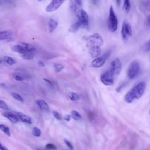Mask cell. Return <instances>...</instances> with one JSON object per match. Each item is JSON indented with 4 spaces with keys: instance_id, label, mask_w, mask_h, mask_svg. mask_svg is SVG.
<instances>
[{
    "instance_id": "6da1fadb",
    "label": "cell",
    "mask_w": 150,
    "mask_h": 150,
    "mask_svg": "<svg viewBox=\"0 0 150 150\" xmlns=\"http://www.w3.org/2000/svg\"><path fill=\"white\" fill-rule=\"evenodd\" d=\"M146 88V83L141 81L133 87L125 96L124 100L128 103H131L135 100L139 98L144 93Z\"/></svg>"
},
{
    "instance_id": "7a4b0ae2",
    "label": "cell",
    "mask_w": 150,
    "mask_h": 150,
    "mask_svg": "<svg viewBox=\"0 0 150 150\" xmlns=\"http://www.w3.org/2000/svg\"><path fill=\"white\" fill-rule=\"evenodd\" d=\"M107 26L110 32H114L118 28V19L115 13L113 6L111 5L109 9L108 18L107 21Z\"/></svg>"
},
{
    "instance_id": "3957f363",
    "label": "cell",
    "mask_w": 150,
    "mask_h": 150,
    "mask_svg": "<svg viewBox=\"0 0 150 150\" xmlns=\"http://www.w3.org/2000/svg\"><path fill=\"white\" fill-rule=\"evenodd\" d=\"M84 39L87 42V46L88 47L93 46H101L103 45V39L101 35L98 33L84 37Z\"/></svg>"
},
{
    "instance_id": "277c9868",
    "label": "cell",
    "mask_w": 150,
    "mask_h": 150,
    "mask_svg": "<svg viewBox=\"0 0 150 150\" xmlns=\"http://www.w3.org/2000/svg\"><path fill=\"white\" fill-rule=\"evenodd\" d=\"M76 14L78 18V21L80 23L81 26L87 27L89 24V16L87 13L83 9H81Z\"/></svg>"
},
{
    "instance_id": "5b68a950",
    "label": "cell",
    "mask_w": 150,
    "mask_h": 150,
    "mask_svg": "<svg viewBox=\"0 0 150 150\" xmlns=\"http://www.w3.org/2000/svg\"><path fill=\"white\" fill-rule=\"evenodd\" d=\"M110 54L109 52H107L103 54L102 56L96 57L91 63L90 66L92 67L98 68L102 67L105 63L106 60Z\"/></svg>"
},
{
    "instance_id": "8992f818",
    "label": "cell",
    "mask_w": 150,
    "mask_h": 150,
    "mask_svg": "<svg viewBox=\"0 0 150 150\" xmlns=\"http://www.w3.org/2000/svg\"><path fill=\"white\" fill-rule=\"evenodd\" d=\"M140 69L139 64L137 61L132 62L128 68V77L129 79H134L138 73Z\"/></svg>"
},
{
    "instance_id": "52a82bcc",
    "label": "cell",
    "mask_w": 150,
    "mask_h": 150,
    "mask_svg": "<svg viewBox=\"0 0 150 150\" xmlns=\"http://www.w3.org/2000/svg\"><path fill=\"white\" fill-rule=\"evenodd\" d=\"M114 74L110 70L103 73L100 77L102 83L105 86H111L114 83Z\"/></svg>"
},
{
    "instance_id": "ba28073f",
    "label": "cell",
    "mask_w": 150,
    "mask_h": 150,
    "mask_svg": "<svg viewBox=\"0 0 150 150\" xmlns=\"http://www.w3.org/2000/svg\"><path fill=\"white\" fill-rule=\"evenodd\" d=\"M110 70L114 76H117L120 74L122 70V64L118 58H116L111 62Z\"/></svg>"
},
{
    "instance_id": "9c48e42d",
    "label": "cell",
    "mask_w": 150,
    "mask_h": 150,
    "mask_svg": "<svg viewBox=\"0 0 150 150\" xmlns=\"http://www.w3.org/2000/svg\"><path fill=\"white\" fill-rule=\"evenodd\" d=\"M121 35L124 40L128 39L129 37H130L132 35L131 26L130 24L128 22H127L126 21H124L122 24V29H121Z\"/></svg>"
},
{
    "instance_id": "30bf717a",
    "label": "cell",
    "mask_w": 150,
    "mask_h": 150,
    "mask_svg": "<svg viewBox=\"0 0 150 150\" xmlns=\"http://www.w3.org/2000/svg\"><path fill=\"white\" fill-rule=\"evenodd\" d=\"M66 0H52L46 6L45 11L47 12H52L56 11L60 8Z\"/></svg>"
},
{
    "instance_id": "8fae6325",
    "label": "cell",
    "mask_w": 150,
    "mask_h": 150,
    "mask_svg": "<svg viewBox=\"0 0 150 150\" xmlns=\"http://www.w3.org/2000/svg\"><path fill=\"white\" fill-rule=\"evenodd\" d=\"M82 0H70V8L71 10L75 13L81 9Z\"/></svg>"
},
{
    "instance_id": "7c38bea8",
    "label": "cell",
    "mask_w": 150,
    "mask_h": 150,
    "mask_svg": "<svg viewBox=\"0 0 150 150\" xmlns=\"http://www.w3.org/2000/svg\"><path fill=\"white\" fill-rule=\"evenodd\" d=\"M12 77L16 81H22L25 79H27L29 78V75L28 74L25 73L22 71H16L12 73Z\"/></svg>"
},
{
    "instance_id": "4fadbf2b",
    "label": "cell",
    "mask_w": 150,
    "mask_h": 150,
    "mask_svg": "<svg viewBox=\"0 0 150 150\" xmlns=\"http://www.w3.org/2000/svg\"><path fill=\"white\" fill-rule=\"evenodd\" d=\"M88 53L91 57L96 58L101 54V49L99 46H93L90 47Z\"/></svg>"
},
{
    "instance_id": "5bb4252c",
    "label": "cell",
    "mask_w": 150,
    "mask_h": 150,
    "mask_svg": "<svg viewBox=\"0 0 150 150\" xmlns=\"http://www.w3.org/2000/svg\"><path fill=\"white\" fill-rule=\"evenodd\" d=\"M36 104L41 110L46 112H49V107L45 100L42 99H38L36 100Z\"/></svg>"
},
{
    "instance_id": "9a60e30c",
    "label": "cell",
    "mask_w": 150,
    "mask_h": 150,
    "mask_svg": "<svg viewBox=\"0 0 150 150\" xmlns=\"http://www.w3.org/2000/svg\"><path fill=\"white\" fill-rule=\"evenodd\" d=\"M3 116H4L5 118L8 119L11 122L13 123H16L19 121V118L16 114H14L12 112H6L2 114Z\"/></svg>"
},
{
    "instance_id": "2e32d148",
    "label": "cell",
    "mask_w": 150,
    "mask_h": 150,
    "mask_svg": "<svg viewBox=\"0 0 150 150\" xmlns=\"http://www.w3.org/2000/svg\"><path fill=\"white\" fill-rule=\"evenodd\" d=\"M16 115L18 116L19 120L22 121L23 122L27 123V124H31L32 123V119L28 115L23 114L22 112H16Z\"/></svg>"
},
{
    "instance_id": "e0dca14e",
    "label": "cell",
    "mask_w": 150,
    "mask_h": 150,
    "mask_svg": "<svg viewBox=\"0 0 150 150\" xmlns=\"http://www.w3.org/2000/svg\"><path fill=\"white\" fill-rule=\"evenodd\" d=\"M58 23L56 21L53 19H50L48 22V26H49V33L53 32L55 29L57 28Z\"/></svg>"
},
{
    "instance_id": "ac0fdd59",
    "label": "cell",
    "mask_w": 150,
    "mask_h": 150,
    "mask_svg": "<svg viewBox=\"0 0 150 150\" xmlns=\"http://www.w3.org/2000/svg\"><path fill=\"white\" fill-rule=\"evenodd\" d=\"M12 50L15 52L19 53L20 54H22L23 53H24L25 51V50L24 49V48L23 47V46L19 43L18 45H14L12 47Z\"/></svg>"
},
{
    "instance_id": "d6986e66",
    "label": "cell",
    "mask_w": 150,
    "mask_h": 150,
    "mask_svg": "<svg viewBox=\"0 0 150 150\" xmlns=\"http://www.w3.org/2000/svg\"><path fill=\"white\" fill-rule=\"evenodd\" d=\"M122 8L125 13H128L129 12L131 9V4L129 0H124Z\"/></svg>"
},
{
    "instance_id": "ffe728a7",
    "label": "cell",
    "mask_w": 150,
    "mask_h": 150,
    "mask_svg": "<svg viewBox=\"0 0 150 150\" xmlns=\"http://www.w3.org/2000/svg\"><path fill=\"white\" fill-rule=\"evenodd\" d=\"M20 44L23 46V47L24 48V49L25 50V51H28V52H33L35 50V47L30 44L26 43H20Z\"/></svg>"
},
{
    "instance_id": "44dd1931",
    "label": "cell",
    "mask_w": 150,
    "mask_h": 150,
    "mask_svg": "<svg viewBox=\"0 0 150 150\" xmlns=\"http://www.w3.org/2000/svg\"><path fill=\"white\" fill-rule=\"evenodd\" d=\"M11 36V33L9 31H0V40L7 39Z\"/></svg>"
},
{
    "instance_id": "7402d4cb",
    "label": "cell",
    "mask_w": 150,
    "mask_h": 150,
    "mask_svg": "<svg viewBox=\"0 0 150 150\" xmlns=\"http://www.w3.org/2000/svg\"><path fill=\"white\" fill-rule=\"evenodd\" d=\"M21 54V57L25 60H31L33 58V54L32 53V52L26 51Z\"/></svg>"
},
{
    "instance_id": "603a6c76",
    "label": "cell",
    "mask_w": 150,
    "mask_h": 150,
    "mask_svg": "<svg viewBox=\"0 0 150 150\" xmlns=\"http://www.w3.org/2000/svg\"><path fill=\"white\" fill-rule=\"evenodd\" d=\"M71 117L76 121H81L82 119L80 114L76 110H73L71 112Z\"/></svg>"
},
{
    "instance_id": "cb8c5ba5",
    "label": "cell",
    "mask_w": 150,
    "mask_h": 150,
    "mask_svg": "<svg viewBox=\"0 0 150 150\" xmlns=\"http://www.w3.org/2000/svg\"><path fill=\"white\" fill-rule=\"evenodd\" d=\"M81 26V25L79 21H77V22H75L74 23H73V24L71 26V27L70 28L69 30H70V32H76V31L79 29V28H80Z\"/></svg>"
},
{
    "instance_id": "d4e9b609",
    "label": "cell",
    "mask_w": 150,
    "mask_h": 150,
    "mask_svg": "<svg viewBox=\"0 0 150 150\" xmlns=\"http://www.w3.org/2000/svg\"><path fill=\"white\" fill-rule=\"evenodd\" d=\"M0 131H2L4 133H5L6 135L10 137L11 136V131L10 129L8 127L4 125L3 124H0Z\"/></svg>"
},
{
    "instance_id": "484cf974",
    "label": "cell",
    "mask_w": 150,
    "mask_h": 150,
    "mask_svg": "<svg viewBox=\"0 0 150 150\" xmlns=\"http://www.w3.org/2000/svg\"><path fill=\"white\" fill-rule=\"evenodd\" d=\"M11 95L12 96V97L16 100L20 101V102H23V97L18 93H16V92H12L11 93Z\"/></svg>"
},
{
    "instance_id": "4316f807",
    "label": "cell",
    "mask_w": 150,
    "mask_h": 150,
    "mask_svg": "<svg viewBox=\"0 0 150 150\" xmlns=\"http://www.w3.org/2000/svg\"><path fill=\"white\" fill-rule=\"evenodd\" d=\"M68 96L69 97V98L73 101H76L79 100V96L74 93V92H70L68 94Z\"/></svg>"
},
{
    "instance_id": "83f0119b",
    "label": "cell",
    "mask_w": 150,
    "mask_h": 150,
    "mask_svg": "<svg viewBox=\"0 0 150 150\" xmlns=\"http://www.w3.org/2000/svg\"><path fill=\"white\" fill-rule=\"evenodd\" d=\"M4 61L9 66H12L15 63V60L11 57L9 56H5L4 58Z\"/></svg>"
},
{
    "instance_id": "f1b7e54d",
    "label": "cell",
    "mask_w": 150,
    "mask_h": 150,
    "mask_svg": "<svg viewBox=\"0 0 150 150\" xmlns=\"http://www.w3.org/2000/svg\"><path fill=\"white\" fill-rule=\"evenodd\" d=\"M53 67H54V70L56 72H60L63 69L64 66L63 64H60V63H54L53 64Z\"/></svg>"
},
{
    "instance_id": "f546056e",
    "label": "cell",
    "mask_w": 150,
    "mask_h": 150,
    "mask_svg": "<svg viewBox=\"0 0 150 150\" xmlns=\"http://www.w3.org/2000/svg\"><path fill=\"white\" fill-rule=\"evenodd\" d=\"M32 134L35 137H40L41 135V131L38 127H33L32 129Z\"/></svg>"
},
{
    "instance_id": "4dcf8cb0",
    "label": "cell",
    "mask_w": 150,
    "mask_h": 150,
    "mask_svg": "<svg viewBox=\"0 0 150 150\" xmlns=\"http://www.w3.org/2000/svg\"><path fill=\"white\" fill-rule=\"evenodd\" d=\"M0 108L5 110H8V107L7 104H6V103L1 100H0Z\"/></svg>"
},
{
    "instance_id": "1f68e13d",
    "label": "cell",
    "mask_w": 150,
    "mask_h": 150,
    "mask_svg": "<svg viewBox=\"0 0 150 150\" xmlns=\"http://www.w3.org/2000/svg\"><path fill=\"white\" fill-rule=\"evenodd\" d=\"M53 115L54 117L55 118H56L57 120H61V117H60V114H59V112H58L57 111H53Z\"/></svg>"
},
{
    "instance_id": "d6a6232c",
    "label": "cell",
    "mask_w": 150,
    "mask_h": 150,
    "mask_svg": "<svg viewBox=\"0 0 150 150\" xmlns=\"http://www.w3.org/2000/svg\"><path fill=\"white\" fill-rule=\"evenodd\" d=\"M46 148L47 149H57V148L55 146V145L54 144H48L46 145Z\"/></svg>"
},
{
    "instance_id": "836d02e7",
    "label": "cell",
    "mask_w": 150,
    "mask_h": 150,
    "mask_svg": "<svg viewBox=\"0 0 150 150\" xmlns=\"http://www.w3.org/2000/svg\"><path fill=\"white\" fill-rule=\"evenodd\" d=\"M64 142H65V144L67 145V146L70 148V149H73V145H71V144L69 142V141H68L67 140H64Z\"/></svg>"
},
{
    "instance_id": "e575fe53",
    "label": "cell",
    "mask_w": 150,
    "mask_h": 150,
    "mask_svg": "<svg viewBox=\"0 0 150 150\" xmlns=\"http://www.w3.org/2000/svg\"><path fill=\"white\" fill-rule=\"evenodd\" d=\"M70 118H71V115H66L64 117V119L67 121H69L70 120Z\"/></svg>"
},
{
    "instance_id": "d590c367",
    "label": "cell",
    "mask_w": 150,
    "mask_h": 150,
    "mask_svg": "<svg viewBox=\"0 0 150 150\" xmlns=\"http://www.w3.org/2000/svg\"><path fill=\"white\" fill-rule=\"evenodd\" d=\"M0 1H2L4 3H6L8 4H12V1L11 0H0Z\"/></svg>"
},
{
    "instance_id": "8d00e7d4",
    "label": "cell",
    "mask_w": 150,
    "mask_h": 150,
    "mask_svg": "<svg viewBox=\"0 0 150 150\" xmlns=\"http://www.w3.org/2000/svg\"><path fill=\"white\" fill-rule=\"evenodd\" d=\"M146 48L148 50H150V40L148 42V43H146Z\"/></svg>"
},
{
    "instance_id": "74e56055",
    "label": "cell",
    "mask_w": 150,
    "mask_h": 150,
    "mask_svg": "<svg viewBox=\"0 0 150 150\" xmlns=\"http://www.w3.org/2000/svg\"><path fill=\"white\" fill-rule=\"evenodd\" d=\"M38 65H39V66H42V67H44V66H45L44 63H43V62H42V61H39V62H38Z\"/></svg>"
},
{
    "instance_id": "f35d334b",
    "label": "cell",
    "mask_w": 150,
    "mask_h": 150,
    "mask_svg": "<svg viewBox=\"0 0 150 150\" xmlns=\"http://www.w3.org/2000/svg\"><path fill=\"white\" fill-rule=\"evenodd\" d=\"M0 149H1V150H5V149H7V148H5V146H4L0 143Z\"/></svg>"
},
{
    "instance_id": "ab89813d",
    "label": "cell",
    "mask_w": 150,
    "mask_h": 150,
    "mask_svg": "<svg viewBox=\"0 0 150 150\" xmlns=\"http://www.w3.org/2000/svg\"><path fill=\"white\" fill-rule=\"evenodd\" d=\"M43 80H44L45 81H46L47 83H49L50 85H52V82H51L49 80H48V79H43Z\"/></svg>"
},
{
    "instance_id": "60d3db41",
    "label": "cell",
    "mask_w": 150,
    "mask_h": 150,
    "mask_svg": "<svg viewBox=\"0 0 150 150\" xmlns=\"http://www.w3.org/2000/svg\"><path fill=\"white\" fill-rule=\"evenodd\" d=\"M91 1L93 4H95L97 2V0H91Z\"/></svg>"
},
{
    "instance_id": "b9f144b4",
    "label": "cell",
    "mask_w": 150,
    "mask_h": 150,
    "mask_svg": "<svg viewBox=\"0 0 150 150\" xmlns=\"http://www.w3.org/2000/svg\"><path fill=\"white\" fill-rule=\"evenodd\" d=\"M149 23H150V15L149 16Z\"/></svg>"
},
{
    "instance_id": "7bdbcfd3",
    "label": "cell",
    "mask_w": 150,
    "mask_h": 150,
    "mask_svg": "<svg viewBox=\"0 0 150 150\" xmlns=\"http://www.w3.org/2000/svg\"><path fill=\"white\" fill-rule=\"evenodd\" d=\"M2 63V60H0V63Z\"/></svg>"
},
{
    "instance_id": "ee69618b",
    "label": "cell",
    "mask_w": 150,
    "mask_h": 150,
    "mask_svg": "<svg viewBox=\"0 0 150 150\" xmlns=\"http://www.w3.org/2000/svg\"><path fill=\"white\" fill-rule=\"evenodd\" d=\"M39 1H42V0H39Z\"/></svg>"
},
{
    "instance_id": "f6af8a7d",
    "label": "cell",
    "mask_w": 150,
    "mask_h": 150,
    "mask_svg": "<svg viewBox=\"0 0 150 150\" xmlns=\"http://www.w3.org/2000/svg\"><path fill=\"white\" fill-rule=\"evenodd\" d=\"M149 113H150V111H149Z\"/></svg>"
}]
</instances>
